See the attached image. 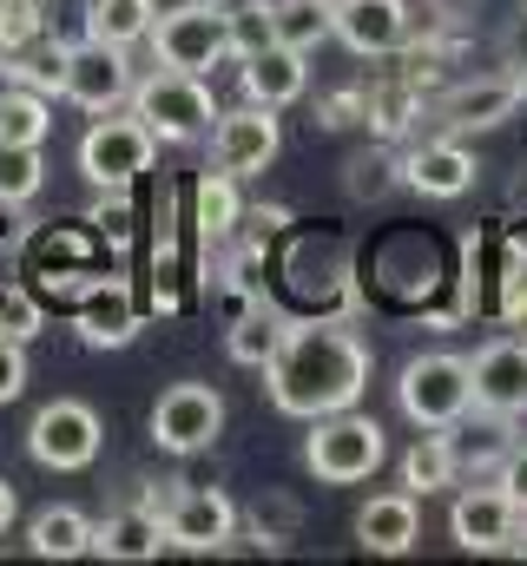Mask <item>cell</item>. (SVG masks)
I'll return each mask as SVG.
<instances>
[{
  "mask_svg": "<svg viewBox=\"0 0 527 566\" xmlns=\"http://www.w3.org/2000/svg\"><path fill=\"white\" fill-rule=\"evenodd\" d=\"M73 323H80V343L86 349H126L132 336H138V323H145V303H138V290L126 277L100 271V277L73 296Z\"/></svg>",
  "mask_w": 527,
  "mask_h": 566,
  "instance_id": "12",
  "label": "cell"
},
{
  "mask_svg": "<svg viewBox=\"0 0 527 566\" xmlns=\"http://www.w3.org/2000/svg\"><path fill=\"white\" fill-rule=\"evenodd\" d=\"M100 441H106V422H100V409L80 402V396H53V402L27 422V454H33L40 468H53V474L93 468V461H100Z\"/></svg>",
  "mask_w": 527,
  "mask_h": 566,
  "instance_id": "7",
  "label": "cell"
},
{
  "mask_svg": "<svg viewBox=\"0 0 527 566\" xmlns=\"http://www.w3.org/2000/svg\"><path fill=\"white\" fill-rule=\"evenodd\" d=\"M46 133H53V106H46V93L7 80V86H0V139L7 145H46Z\"/></svg>",
  "mask_w": 527,
  "mask_h": 566,
  "instance_id": "24",
  "label": "cell"
},
{
  "mask_svg": "<svg viewBox=\"0 0 527 566\" xmlns=\"http://www.w3.org/2000/svg\"><path fill=\"white\" fill-rule=\"evenodd\" d=\"M13 514H20V501H13V481H0V534L13 527Z\"/></svg>",
  "mask_w": 527,
  "mask_h": 566,
  "instance_id": "35",
  "label": "cell"
},
{
  "mask_svg": "<svg viewBox=\"0 0 527 566\" xmlns=\"http://www.w3.org/2000/svg\"><path fill=\"white\" fill-rule=\"evenodd\" d=\"M0 7H13V0H0Z\"/></svg>",
  "mask_w": 527,
  "mask_h": 566,
  "instance_id": "40",
  "label": "cell"
},
{
  "mask_svg": "<svg viewBox=\"0 0 527 566\" xmlns=\"http://www.w3.org/2000/svg\"><path fill=\"white\" fill-rule=\"evenodd\" d=\"M152 20H158V0H86V33L106 46L152 40Z\"/></svg>",
  "mask_w": 527,
  "mask_h": 566,
  "instance_id": "25",
  "label": "cell"
},
{
  "mask_svg": "<svg viewBox=\"0 0 527 566\" xmlns=\"http://www.w3.org/2000/svg\"><path fill=\"white\" fill-rule=\"evenodd\" d=\"M264 20H270V40L310 53L330 40V0H264Z\"/></svg>",
  "mask_w": 527,
  "mask_h": 566,
  "instance_id": "27",
  "label": "cell"
},
{
  "mask_svg": "<svg viewBox=\"0 0 527 566\" xmlns=\"http://www.w3.org/2000/svg\"><path fill=\"white\" fill-rule=\"evenodd\" d=\"M521 86H527V73H521Z\"/></svg>",
  "mask_w": 527,
  "mask_h": 566,
  "instance_id": "41",
  "label": "cell"
},
{
  "mask_svg": "<svg viewBox=\"0 0 527 566\" xmlns=\"http://www.w3.org/2000/svg\"><path fill=\"white\" fill-rule=\"evenodd\" d=\"M152 126L138 119V113H93V126H86V139H80V171H86V185L93 191H113V185H138L145 171H152Z\"/></svg>",
  "mask_w": 527,
  "mask_h": 566,
  "instance_id": "6",
  "label": "cell"
},
{
  "mask_svg": "<svg viewBox=\"0 0 527 566\" xmlns=\"http://www.w3.org/2000/svg\"><path fill=\"white\" fill-rule=\"evenodd\" d=\"M495 481H502V494H508V501H515V507L527 514V441H515V448L502 454V468H495Z\"/></svg>",
  "mask_w": 527,
  "mask_h": 566,
  "instance_id": "31",
  "label": "cell"
},
{
  "mask_svg": "<svg viewBox=\"0 0 527 566\" xmlns=\"http://www.w3.org/2000/svg\"><path fill=\"white\" fill-rule=\"evenodd\" d=\"M264 389H270V409L290 422L356 409L370 389V343L343 323H283L264 363Z\"/></svg>",
  "mask_w": 527,
  "mask_h": 566,
  "instance_id": "1",
  "label": "cell"
},
{
  "mask_svg": "<svg viewBox=\"0 0 527 566\" xmlns=\"http://www.w3.org/2000/svg\"><path fill=\"white\" fill-rule=\"evenodd\" d=\"M158 547H165V514L152 501H132V507H113L106 521H93V554L100 560L138 566V560H158Z\"/></svg>",
  "mask_w": 527,
  "mask_h": 566,
  "instance_id": "19",
  "label": "cell"
},
{
  "mask_svg": "<svg viewBox=\"0 0 527 566\" xmlns=\"http://www.w3.org/2000/svg\"><path fill=\"white\" fill-rule=\"evenodd\" d=\"M390 461V441L376 416H356V409H337V416H317L303 434V468L330 488H356L370 481L376 468Z\"/></svg>",
  "mask_w": 527,
  "mask_h": 566,
  "instance_id": "2",
  "label": "cell"
},
{
  "mask_svg": "<svg viewBox=\"0 0 527 566\" xmlns=\"http://www.w3.org/2000/svg\"><path fill=\"white\" fill-rule=\"evenodd\" d=\"M277 336H283V323H277V310L251 296L238 316H231V329H225V349H231V363H245V369H264L270 363V349H277Z\"/></svg>",
  "mask_w": 527,
  "mask_h": 566,
  "instance_id": "26",
  "label": "cell"
},
{
  "mask_svg": "<svg viewBox=\"0 0 527 566\" xmlns=\"http://www.w3.org/2000/svg\"><path fill=\"white\" fill-rule=\"evenodd\" d=\"M60 99H73L80 113H113L132 99V60L126 46H106V40H80V46H60Z\"/></svg>",
  "mask_w": 527,
  "mask_h": 566,
  "instance_id": "8",
  "label": "cell"
},
{
  "mask_svg": "<svg viewBox=\"0 0 527 566\" xmlns=\"http://www.w3.org/2000/svg\"><path fill=\"white\" fill-rule=\"evenodd\" d=\"M395 402L415 428H462L475 409V376H468V356L455 349H428V356H409L402 376H395Z\"/></svg>",
  "mask_w": 527,
  "mask_h": 566,
  "instance_id": "3",
  "label": "cell"
},
{
  "mask_svg": "<svg viewBox=\"0 0 527 566\" xmlns=\"http://www.w3.org/2000/svg\"><path fill=\"white\" fill-rule=\"evenodd\" d=\"M27 547L40 560H80V554H93V521L80 507H40L27 521Z\"/></svg>",
  "mask_w": 527,
  "mask_h": 566,
  "instance_id": "23",
  "label": "cell"
},
{
  "mask_svg": "<svg viewBox=\"0 0 527 566\" xmlns=\"http://www.w3.org/2000/svg\"><path fill=\"white\" fill-rule=\"evenodd\" d=\"M40 185H46L40 145H7L0 139V205H27V198H40Z\"/></svg>",
  "mask_w": 527,
  "mask_h": 566,
  "instance_id": "28",
  "label": "cell"
},
{
  "mask_svg": "<svg viewBox=\"0 0 527 566\" xmlns=\"http://www.w3.org/2000/svg\"><path fill=\"white\" fill-rule=\"evenodd\" d=\"M455 481H462V468H455V434H448V428L415 434L409 454H402V488H409L415 501H428V494H442V488H455Z\"/></svg>",
  "mask_w": 527,
  "mask_h": 566,
  "instance_id": "22",
  "label": "cell"
},
{
  "mask_svg": "<svg viewBox=\"0 0 527 566\" xmlns=\"http://www.w3.org/2000/svg\"><path fill=\"white\" fill-rule=\"evenodd\" d=\"M277 151H283V126H277L270 106H251V99H245V106H231V113L211 119V165L231 171V178L270 171Z\"/></svg>",
  "mask_w": 527,
  "mask_h": 566,
  "instance_id": "11",
  "label": "cell"
},
{
  "mask_svg": "<svg viewBox=\"0 0 527 566\" xmlns=\"http://www.w3.org/2000/svg\"><path fill=\"white\" fill-rule=\"evenodd\" d=\"M238 185H245V178H231V171H218V165L198 171V185H192V231H198L205 244H225V238L238 231V218H245Z\"/></svg>",
  "mask_w": 527,
  "mask_h": 566,
  "instance_id": "21",
  "label": "cell"
},
{
  "mask_svg": "<svg viewBox=\"0 0 527 566\" xmlns=\"http://www.w3.org/2000/svg\"><path fill=\"white\" fill-rule=\"evenodd\" d=\"M515 205H521V211H527V178H521V185H515Z\"/></svg>",
  "mask_w": 527,
  "mask_h": 566,
  "instance_id": "38",
  "label": "cell"
},
{
  "mask_svg": "<svg viewBox=\"0 0 527 566\" xmlns=\"http://www.w3.org/2000/svg\"><path fill=\"white\" fill-rule=\"evenodd\" d=\"M515 527H521V507L502 494V481L462 488L455 507H448V534H455L462 554H508L515 547Z\"/></svg>",
  "mask_w": 527,
  "mask_h": 566,
  "instance_id": "15",
  "label": "cell"
},
{
  "mask_svg": "<svg viewBox=\"0 0 527 566\" xmlns=\"http://www.w3.org/2000/svg\"><path fill=\"white\" fill-rule=\"evenodd\" d=\"M86 224H93V238H100L106 251H126V244H132V224H138V211H132V185L100 191V205L86 211Z\"/></svg>",
  "mask_w": 527,
  "mask_h": 566,
  "instance_id": "29",
  "label": "cell"
},
{
  "mask_svg": "<svg viewBox=\"0 0 527 566\" xmlns=\"http://www.w3.org/2000/svg\"><path fill=\"white\" fill-rule=\"evenodd\" d=\"M7 277H13V238H0V290H7Z\"/></svg>",
  "mask_w": 527,
  "mask_h": 566,
  "instance_id": "36",
  "label": "cell"
},
{
  "mask_svg": "<svg viewBox=\"0 0 527 566\" xmlns=\"http://www.w3.org/2000/svg\"><path fill=\"white\" fill-rule=\"evenodd\" d=\"M330 33L363 60H390L409 46L415 13H409V0H330Z\"/></svg>",
  "mask_w": 527,
  "mask_h": 566,
  "instance_id": "14",
  "label": "cell"
},
{
  "mask_svg": "<svg viewBox=\"0 0 527 566\" xmlns=\"http://www.w3.org/2000/svg\"><path fill=\"white\" fill-rule=\"evenodd\" d=\"M218 7H245V0H218Z\"/></svg>",
  "mask_w": 527,
  "mask_h": 566,
  "instance_id": "39",
  "label": "cell"
},
{
  "mask_svg": "<svg viewBox=\"0 0 527 566\" xmlns=\"http://www.w3.org/2000/svg\"><path fill=\"white\" fill-rule=\"evenodd\" d=\"M415 534H422V501L409 494V488H390V494H370L363 507H356V541H363V554H409L415 547Z\"/></svg>",
  "mask_w": 527,
  "mask_h": 566,
  "instance_id": "20",
  "label": "cell"
},
{
  "mask_svg": "<svg viewBox=\"0 0 527 566\" xmlns=\"http://www.w3.org/2000/svg\"><path fill=\"white\" fill-rule=\"evenodd\" d=\"M132 113L152 126V139H158V145L205 139V133H211V119H218L205 73H178V66H158V73L132 80Z\"/></svg>",
  "mask_w": 527,
  "mask_h": 566,
  "instance_id": "4",
  "label": "cell"
},
{
  "mask_svg": "<svg viewBox=\"0 0 527 566\" xmlns=\"http://www.w3.org/2000/svg\"><path fill=\"white\" fill-rule=\"evenodd\" d=\"M152 53L158 66L178 73H211L231 60V13L218 0H185V7H158L152 20Z\"/></svg>",
  "mask_w": 527,
  "mask_h": 566,
  "instance_id": "5",
  "label": "cell"
},
{
  "mask_svg": "<svg viewBox=\"0 0 527 566\" xmlns=\"http://www.w3.org/2000/svg\"><path fill=\"white\" fill-rule=\"evenodd\" d=\"M502 66H508L515 80L527 73V7L508 20V27H502Z\"/></svg>",
  "mask_w": 527,
  "mask_h": 566,
  "instance_id": "33",
  "label": "cell"
},
{
  "mask_svg": "<svg viewBox=\"0 0 527 566\" xmlns=\"http://www.w3.org/2000/svg\"><path fill=\"white\" fill-rule=\"evenodd\" d=\"M40 316H46V296L40 290H20V283L0 290V336L27 343V336H40Z\"/></svg>",
  "mask_w": 527,
  "mask_h": 566,
  "instance_id": "30",
  "label": "cell"
},
{
  "mask_svg": "<svg viewBox=\"0 0 527 566\" xmlns=\"http://www.w3.org/2000/svg\"><path fill=\"white\" fill-rule=\"evenodd\" d=\"M508 554H527V514H521V527H515V547Z\"/></svg>",
  "mask_w": 527,
  "mask_h": 566,
  "instance_id": "37",
  "label": "cell"
},
{
  "mask_svg": "<svg viewBox=\"0 0 527 566\" xmlns=\"http://www.w3.org/2000/svg\"><path fill=\"white\" fill-rule=\"evenodd\" d=\"M475 178H482V158L455 139V133L415 145V151L402 158V185H409V191H422V198H442V205H448V198H462V191H475Z\"/></svg>",
  "mask_w": 527,
  "mask_h": 566,
  "instance_id": "16",
  "label": "cell"
},
{
  "mask_svg": "<svg viewBox=\"0 0 527 566\" xmlns=\"http://www.w3.org/2000/svg\"><path fill=\"white\" fill-rule=\"evenodd\" d=\"M383 171H390V158H350V191L356 198H383V185H390Z\"/></svg>",
  "mask_w": 527,
  "mask_h": 566,
  "instance_id": "34",
  "label": "cell"
},
{
  "mask_svg": "<svg viewBox=\"0 0 527 566\" xmlns=\"http://www.w3.org/2000/svg\"><path fill=\"white\" fill-rule=\"evenodd\" d=\"M20 389H27V343L0 336V402H13Z\"/></svg>",
  "mask_w": 527,
  "mask_h": 566,
  "instance_id": "32",
  "label": "cell"
},
{
  "mask_svg": "<svg viewBox=\"0 0 527 566\" xmlns=\"http://www.w3.org/2000/svg\"><path fill=\"white\" fill-rule=\"evenodd\" d=\"M225 434V396L211 382H172L152 402V441L165 454H205Z\"/></svg>",
  "mask_w": 527,
  "mask_h": 566,
  "instance_id": "9",
  "label": "cell"
},
{
  "mask_svg": "<svg viewBox=\"0 0 527 566\" xmlns=\"http://www.w3.org/2000/svg\"><path fill=\"white\" fill-rule=\"evenodd\" d=\"M238 534V507L218 488H178L165 507V547L178 554H225Z\"/></svg>",
  "mask_w": 527,
  "mask_h": 566,
  "instance_id": "13",
  "label": "cell"
},
{
  "mask_svg": "<svg viewBox=\"0 0 527 566\" xmlns=\"http://www.w3.org/2000/svg\"><path fill=\"white\" fill-rule=\"evenodd\" d=\"M303 60H310V53H297V46H283V40H264L258 53L238 60V86H245V99H251V106H270V113L297 106L303 86H310V66H303Z\"/></svg>",
  "mask_w": 527,
  "mask_h": 566,
  "instance_id": "18",
  "label": "cell"
},
{
  "mask_svg": "<svg viewBox=\"0 0 527 566\" xmlns=\"http://www.w3.org/2000/svg\"><path fill=\"white\" fill-rule=\"evenodd\" d=\"M468 376H475V409L482 416H502V422L527 416V343H515V336L488 343L468 363Z\"/></svg>",
  "mask_w": 527,
  "mask_h": 566,
  "instance_id": "17",
  "label": "cell"
},
{
  "mask_svg": "<svg viewBox=\"0 0 527 566\" xmlns=\"http://www.w3.org/2000/svg\"><path fill=\"white\" fill-rule=\"evenodd\" d=\"M521 99H527V86L502 66V73H475V80L448 86V93L435 99V119H442V133L468 139V133H495V126H508Z\"/></svg>",
  "mask_w": 527,
  "mask_h": 566,
  "instance_id": "10",
  "label": "cell"
}]
</instances>
